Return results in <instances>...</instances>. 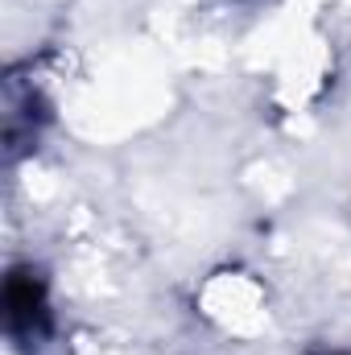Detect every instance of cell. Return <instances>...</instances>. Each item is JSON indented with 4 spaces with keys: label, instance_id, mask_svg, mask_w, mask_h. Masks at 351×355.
<instances>
[{
    "label": "cell",
    "instance_id": "1",
    "mask_svg": "<svg viewBox=\"0 0 351 355\" xmlns=\"http://www.w3.org/2000/svg\"><path fill=\"white\" fill-rule=\"evenodd\" d=\"M4 306H8V327L12 331H42L46 327V297H42V281H33V272H12L4 285Z\"/></svg>",
    "mask_w": 351,
    "mask_h": 355
}]
</instances>
